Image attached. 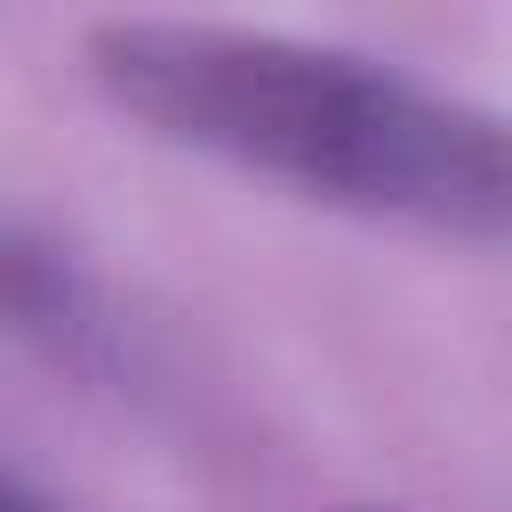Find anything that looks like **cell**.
Wrapping results in <instances>:
<instances>
[{
    "label": "cell",
    "instance_id": "cell-1",
    "mask_svg": "<svg viewBox=\"0 0 512 512\" xmlns=\"http://www.w3.org/2000/svg\"><path fill=\"white\" fill-rule=\"evenodd\" d=\"M88 56L96 80L176 144L328 208L448 240H512V120L376 56L232 24H104Z\"/></svg>",
    "mask_w": 512,
    "mask_h": 512
},
{
    "label": "cell",
    "instance_id": "cell-2",
    "mask_svg": "<svg viewBox=\"0 0 512 512\" xmlns=\"http://www.w3.org/2000/svg\"><path fill=\"white\" fill-rule=\"evenodd\" d=\"M0 320L24 336H48L56 352H88L96 344V312L80 296V280L64 272V256H48L32 232H16L0 216Z\"/></svg>",
    "mask_w": 512,
    "mask_h": 512
},
{
    "label": "cell",
    "instance_id": "cell-3",
    "mask_svg": "<svg viewBox=\"0 0 512 512\" xmlns=\"http://www.w3.org/2000/svg\"><path fill=\"white\" fill-rule=\"evenodd\" d=\"M0 512H56V504H48V496H32L24 480H8V472H0Z\"/></svg>",
    "mask_w": 512,
    "mask_h": 512
}]
</instances>
